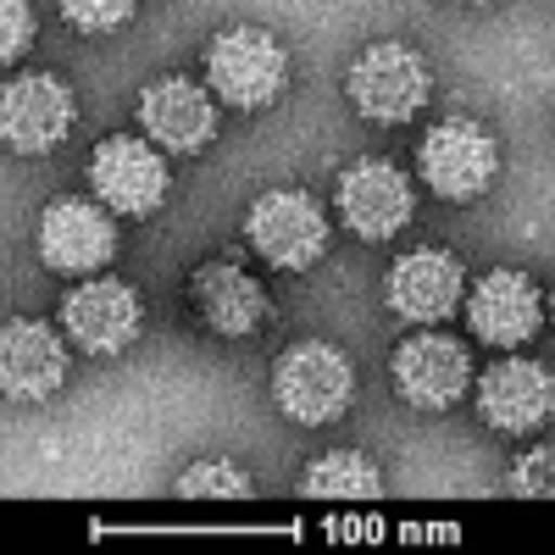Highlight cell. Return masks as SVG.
Masks as SVG:
<instances>
[{
  "label": "cell",
  "instance_id": "1",
  "mask_svg": "<svg viewBox=\"0 0 555 555\" xmlns=\"http://www.w3.org/2000/svg\"><path fill=\"white\" fill-rule=\"evenodd\" d=\"M206 78L234 112H261L284 95L289 56L267 28H222L206 51Z\"/></svg>",
  "mask_w": 555,
  "mask_h": 555
},
{
  "label": "cell",
  "instance_id": "2",
  "mask_svg": "<svg viewBox=\"0 0 555 555\" xmlns=\"http://www.w3.org/2000/svg\"><path fill=\"white\" fill-rule=\"evenodd\" d=\"M345 89H350V106L366 122H411L428 106L434 78H428V62L411 44H373V51H361L350 62Z\"/></svg>",
  "mask_w": 555,
  "mask_h": 555
},
{
  "label": "cell",
  "instance_id": "3",
  "mask_svg": "<svg viewBox=\"0 0 555 555\" xmlns=\"http://www.w3.org/2000/svg\"><path fill=\"white\" fill-rule=\"evenodd\" d=\"M350 384H356L350 378V361L334 345L306 339V345H295L284 361H278L272 400H278V411H284V416H295V423L322 428V423H334V416H345Z\"/></svg>",
  "mask_w": 555,
  "mask_h": 555
},
{
  "label": "cell",
  "instance_id": "4",
  "mask_svg": "<svg viewBox=\"0 0 555 555\" xmlns=\"http://www.w3.org/2000/svg\"><path fill=\"white\" fill-rule=\"evenodd\" d=\"M416 167H423V183L444 201H478L494 172H500V145L494 133L467 122V117H450L439 128L423 133V151H416Z\"/></svg>",
  "mask_w": 555,
  "mask_h": 555
},
{
  "label": "cell",
  "instance_id": "5",
  "mask_svg": "<svg viewBox=\"0 0 555 555\" xmlns=\"http://www.w3.org/2000/svg\"><path fill=\"white\" fill-rule=\"evenodd\" d=\"M245 234L256 256H267L278 272H306L322 250H328V217L306 190H267L250 206Z\"/></svg>",
  "mask_w": 555,
  "mask_h": 555
},
{
  "label": "cell",
  "instance_id": "6",
  "mask_svg": "<svg viewBox=\"0 0 555 555\" xmlns=\"http://www.w3.org/2000/svg\"><path fill=\"white\" fill-rule=\"evenodd\" d=\"M73 133V89L56 73H23L0 89V139L17 156H44Z\"/></svg>",
  "mask_w": 555,
  "mask_h": 555
},
{
  "label": "cell",
  "instance_id": "7",
  "mask_svg": "<svg viewBox=\"0 0 555 555\" xmlns=\"http://www.w3.org/2000/svg\"><path fill=\"white\" fill-rule=\"evenodd\" d=\"M339 211H345V228L356 240H395L400 228L411 222L416 211V195H411V178L389 162H356L345 167L339 178Z\"/></svg>",
  "mask_w": 555,
  "mask_h": 555
},
{
  "label": "cell",
  "instance_id": "8",
  "mask_svg": "<svg viewBox=\"0 0 555 555\" xmlns=\"http://www.w3.org/2000/svg\"><path fill=\"white\" fill-rule=\"evenodd\" d=\"M89 183H95L106 211H128V217H151L167 201V167L145 139H133V133H117L95 151Z\"/></svg>",
  "mask_w": 555,
  "mask_h": 555
},
{
  "label": "cell",
  "instance_id": "9",
  "mask_svg": "<svg viewBox=\"0 0 555 555\" xmlns=\"http://www.w3.org/2000/svg\"><path fill=\"white\" fill-rule=\"evenodd\" d=\"M139 295L117 278H95V284H78L62 306V328L78 350L89 356H117L139 339Z\"/></svg>",
  "mask_w": 555,
  "mask_h": 555
},
{
  "label": "cell",
  "instance_id": "10",
  "mask_svg": "<svg viewBox=\"0 0 555 555\" xmlns=\"http://www.w3.org/2000/svg\"><path fill=\"white\" fill-rule=\"evenodd\" d=\"M395 384L411 405L444 411L473 389V356L467 345H455L444 334H416L395 350Z\"/></svg>",
  "mask_w": 555,
  "mask_h": 555
},
{
  "label": "cell",
  "instance_id": "11",
  "mask_svg": "<svg viewBox=\"0 0 555 555\" xmlns=\"http://www.w3.org/2000/svg\"><path fill=\"white\" fill-rule=\"evenodd\" d=\"M478 411H483V423L500 428V434H528V428L550 423L555 378L528 356H505L478 378Z\"/></svg>",
  "mask_w": 555,
  "mask_h": 555
},
{
  "label": "cell",
  "instance_id": "12",
  "mask_svg": "<svg viewBox=\"0 0 555 555\" xmlns=\"http://www.w3.org/2000/svg\"><path fill=\"white\" fill-rule=\"evenodd\" d=\"M39 256L56 272H95L117 256V222L112 211L89 201H56L39 222Z\"/></svg>",
  "mask_w": 555,
  "mask_h": 555
},
{
  "label": "cell",
  "instance_id": "13",
  "mask_svg": "<svg viewBox=\"0 0 555 555\" xmlns=\"http://www.w3.org/2000/svg\"><path fill=\"white\" fill-rule=\"evenodd\" d=\"M467 317H473V334L500 345V350H512V345H528L539 334V322H544V295L528 272L517 267H500L489 272L483 284L473 289L467 300Z\"/></svg>",
  "mask_w": 555,
  "mask_h": 555
},
{
  "label": "cell",
  "instance_id": "14",
  "mask_svg": "<svg viewBox=\"0 0 555 555\" xmlns=\"http://www.w3.org/2000/svg\"><path fill=\"white\" fill-rule=\"evenodd\" d=\"M67 378V345L44 322H7L0 328V395L51 400Z\"/></svg>",
  "mask_w": 555,
  "mask_h": 555
},
{
  "label": "cell",
  "instance_id": "15",
  "mask_svg": "<svg viewBox=\"0 0 555 555\" xmlns=\"http://www.w3.org/2000/svg\"><path fill=\"white\" fill-rule=\"evenodd\" d=\"M139 122L156 139L162 151H206L211 133H217V112L211 95L190 78H156L145 95H139Z\"/></svg>",
  "mask_w": 555,
  "mask_h": 555
},
{
  "label": "cell",
  "instance_id": "16",
  "mask_svg": "<svg viewBox=\"0 0 555 555\" xmlns=\"http://www.w3.org/2000/svg\"><path fill=\"white\" fill-rule=\"evenodd\" d=\"M461 295H467V272L450 250H411L389 267V306L411 322H444Z\"/></svg>",
  "mask_w": 555,
  "mask_h": 555
},
{
  "label": "cell",
  "instance_id": "17",
  "mask_svg": "<svg viewBox=\"0 0 555 555\" xmlns=\"http://www.w3.org/2000/svg\"><path fill=\"white\" fill-rule=\"evenodd\" d=\"M195 306H201V317L211 322V334H222V339L256 334L261 317H267L261 284H256L245 267H234V261H211V267L195 272Z\"/></svg>",
  "mask_w": 555,
  "mask_h": 555
},
{
  "label": "cell",
  "instance_id": "18",
  "mask_svg": "<svg viewBox=\"0 0 555 555\" xmlns=\"http://www.w3.org/2000/svg\"><path fill=\"white\" fill-rule=\"evenodd\" d=\"M306 494H328V500H366V494H378V467L366 455L356 450H334V455H322L306 467Z\"/></svg>",
  "mask_w": 555,
  "mask_h": 555
},
{
  "label": "cell",
  "instance_id": "19",
  "mask_svg": "<svg viewBox=\"0 0 555 555\" xmlns=\"http://www.w3.org/2000/svg\"><path fill=\"white\" fill-rule=\"evenodd\" d=\"M178 489L195 494V500H245L250 494V478L234 467V461H201V467L183 473Z\"/></svg>",
  "mask_w": 555,
  "mask_h": 555
},
{
  "label": "cell",
  "instance_id": "20",
  "mask_svg": "<svg viewBox=\"0 0 555 555\" xmlns=\"http://www.w3.org/2000/svg\"><path fill=\"white\" fill-rule=\"evenodd\" d=\"M56 7H62V17H67L73 28H83V34H112V28H122V23L133 17L139 0H56Z\"/></svg>",
  "mask_w": 555,
  "mask_h": 555
},
{
  "label": "cell",
  "instance_id": "21",
  "mask_svg": "<svg viewBox=\"0 0 555 555\" xmlns=\"http://www.w3.org/2000/svg\"><path fill=\"white\" fill-rule=\"evenodd\" d=\"M512 489L517 494H528V500H555V444H544V450H528L517 467H512Z\"/></svg>",
  "mask_w": 555,
  "mask_h": 555
},
{
  "label": "cell",
  "instance_id": "22",
  "mask_svg": "<svg viewBox=\"0 0 555 555\" xmlns=\"http://www.w3.org/2000/svg\"><path fill=\"white\" fill-rule=\"evenodd\" d=\"M34 39V12L28 0H0V67H12Z\"/></svg>",
  "mask_w": 555,
  "mask_h": 555
},
{
  "label": "cell",
  "instance_id": "23",
  "mask_svg": "<svg viewBox=\"0 0 555 555\" xmlns=\"http://www.w3.org/2000/svg\"><path fill=\"white\" fill-rule=\"evenodd\" d=\"M467 7H489V0H467Z\"/></svg>",
  "mask_w": 555,
  "mask_h": 555
},
{
  "label": "cell",
  "instance_id": "24",
  "mask_svg": "<svg viewBox=\"0 0 555 555\" xmlns=\"http://www.w3.org/2000/svg\"><path fill=\"white\" fill-rule=\"evenodd\" d=\"M550 311H555V289H550Z\"/></svg>",
  "mask_w": 555,
  "mask_h": 555
}]
</instances>
